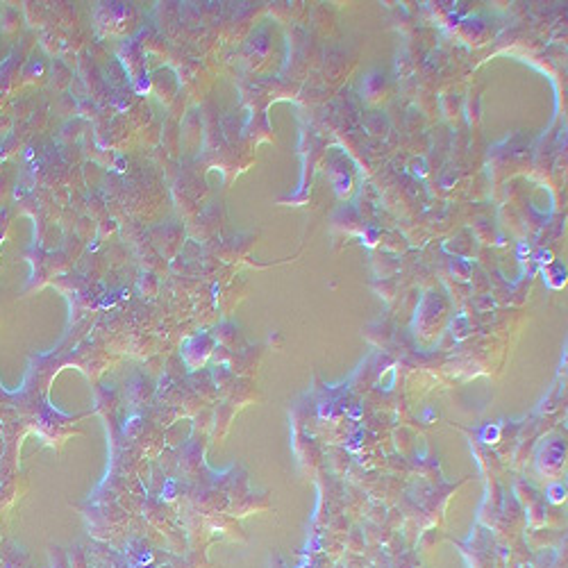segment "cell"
I'll list each match as a JSON object with an SVG mask.
<instances>
[{
  "mask_svg": "<svg viewBox=\"0 0 568 568\" xmlns=\"http://www.w3.org/2000/svg\"><path fill=\"white\" fill-rule=\"evenodd\" d=\"M496 439H498V429L496 427H493V429H491V427L484 429V441H487V443H493Z\"/></svg>",
  "mask_w": 568,
  "mask_h": 568,
  "instance_id": "obj_1",
  "label": "cell"
}]
</instances>
